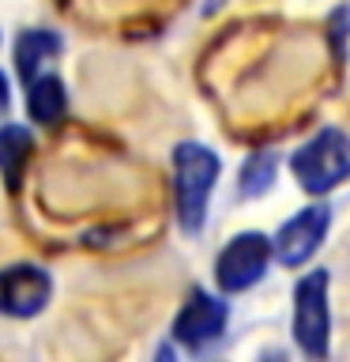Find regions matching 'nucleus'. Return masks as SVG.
Listing matches in <instances>:
<instances>
[{
    "mask_svg": "<svg viewBox=\"0 0 350 362\" xmlns=\"http://www.w3.org/2000/svg\"><path fill=\"white\" fill-rule=\"evenodd\" d=\"M332 310H327V272H309L294 287V339L309 358L327 355Z\"/></svg>",
    "mask_w": 350,
    "mask_h": 362,
    "instance_id": "nucleus-3",
    "label": "nucleus"
},
{
    "mask_svg": "<svg viewBox=\"0 0 350 362\" xmlns=\"http://www.w3.org/2000/svg\"><path fill=\"white\" fill-rule=\"evenodd\" d=\"M290 170L305 192L324 197L350 177V136L339 129H320L290 155Z\"/></svg>",
    "mask_w": 350,
    "mask_h": 362,
    "instance_id": "nucleus-2",
    "label": "nucleus"
},
{
    "mask_svg": "<svg viewBox=\"0 0 350 362\" xmlns=\"http://www.w3.org/2000/svg\"><path fill=\"white\" fill-rule=\"evenodd\" d=\"M271 253H275V242L264 234H256V230H245V234L230 238V245L219 253V260H215V279H219V287L226 294L248 291L253 283L264 279Z\"/></svg>",
    "mask_w": 350,
    "mask_h": 362,
    "instance_id": "nucleus-4",
    "label": "nucleus"
},
{
    "mask_svg": "<svg viewBox=\"0 0 350 362\" xmlns=\"http://www.w3.org/2000/svg\"><path fill=\"white\" fill-rule=\"evenodd\" d=\"M275 170H279V158L271 151L248 155V163L241 166V197H260V192H267L271 181H275Z\"/></svg>",
    "mask_w": 350,
    "mask_h": 362,
    "instance_id": "nucleus-11",
    "label": "nucleus"
},
{
    "mask_svg": "<svg viewBox=\"0 0 350 362\" xmlns=\"http://www.w3.org/2000/svg\"><path fill=\"white\" fill-rule=\"evenodd\" d=\"M8 98H11V95H8V76L0 72V113L8 110Z\"/></svg>",
    "mask_w": 350,
    "mask_h": 362,
    "instance_id": "nucleus-12",
    "label": "nucleus"
},
{
    "mask_svg": "<svg viewBox=\"0 0 350 362\" xmlns=\"http://www.w3.org/2000/svg\"><path fill=\"white\" fill-rule=\"evenodd\" d=\"M219 181V155L203 144L174 147V204L185 234H200L207 223V200Z\"/></svg>",
    "mask_w": 350,
    "mask_h": 362,
    "instance_id": "nucleus-1",
    "label": "nucleus"
},
{
    "mask_svg": "<svg viewBox=\"0 0 350 362\" xmlns=\"http://www.w3.org/2000/svg\"><path fill=\"white\" fill-rule=\"evenodd\" d=\"M34 151V136L19 124H4L0 129V170H4V181L8 189H19V177H23V166Z\"/></svg>",
    "mask_w": 350,
    "mask_h": 362,
    "instance_id": "nucleus-10",
    "label": "nucleus"
},
{
    "mask_svg": "<svg viewBox=\"0 0 350 362\" xmlns=\"http://www.w3.org/2000/svg\"><path fill=\"white\" fill-rule=\"evenodd\" d=\"M27 113L38 124H56L68 113V90L56 76H38L27 83Z\"/></svg>",
    "mask_w": 350,
    "mask_h": 362,
    "instance_id": "nucleus-9",
    "label": "nucleus"
},
{
    "mask_svg": "<svg viewBox=\"0 0 350 362\" xmlns=\"http://www.w3.org/2000/svg\"><path fill=\"white\" fill-rule=\"evenodd\" d=\"M226 317H230V305L222 298H215L207 291H192L188 302L181 305L177 321H174V339L185 344L188 351H203L215 339H222Z\"/></svg>",
    "mask_w": 350,
    "mask_h": 362,
    "instance_id": "nucleus-6",
    "label": "nucleus"
},
{
    "mask_svg": "<svg viewBox=\"0 0 350 362\" xmlns=\"http://www.w3.org/2000/svg\"><path fill=\"white\" fill-rule=\"evenodd\" d=\"M327 223H332V211L324 204H313V208H301L294 219H286L279 226V234L271 238L275 242V257L282 268H301L316 249H320Z\"/></svg>",
    "mask_w": 350,
    "mask_h": 362,
    "instance_id": "nucleus-7",
    "label": "nucleus"
},
{
    "mask_svg": "<svg viewBox=\"0 0 350 362\" xmlns=\"http://www.w3.org/2000/svg\"><path fill=\"white\" fill-rule=\"evenodd\" d=\"M53 279L38 264H8L0 268V313L4 317H34L49 305Z\"/></svg>",
    "mask_w": 350,
    "mask_h": 362,
    "instance_id": "nucleus-5",
    "label": "nucleus"
},
{
    "mask_svg": "<svg viewBox=\"0 0 350 362\" xmlns=\"http://www.w3.org/2000/svg\"><path fill=\"white\" fill-rule=\"evenodd\" d=\"M61 34L56 30H19L16 38V72L23 83H30V79H38V64L49 61V57L61 53Z\"/></svg>",
    "mask_w": 350,
    "mask_h": 362,
    "instance_id": "nucleus-8",
    "label": "nucleus"
}]
</instances>
